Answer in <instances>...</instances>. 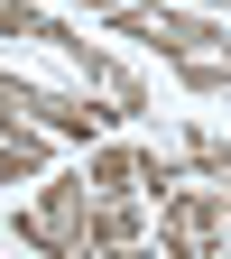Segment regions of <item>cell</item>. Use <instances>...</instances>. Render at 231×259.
<instances>
[{
  "mask_svg": "<svg viewBox=\"0 0 231 259\" xmlns=\"http://www.w3.org/2000/svg\"><path fill=\"white\" fill-rule=\"evenodd\" d=\"M102 259H167V250H148V241H139V250H102Z\"/></svg>",
  "mask_w": 231,
  "mask_h": 259,
  "instance_id": "cell-9",
  "label": "cell"
},
{
  "mask_svg": "<svg viewBox=\"0 0 231 259\" xmlns=\"http://www.w3.org/2000/svg\"><path fill=\"white\" fill-rule=\"evenodd\" d=\"M222 10H231V0H222Z\"/></svg>",
  "mask_w": 231,
  "mask_h": 259,
  "instance_id": "cell-11",
  "label": "cell"
},
{
  "mask_svg": "<svg viewBox=\"0 0 231 259\" xmlns=\"http://www.w3.org/2000/svg\"><path fill=\"white\" fill-rule=\"evenodd\" d=\"M37 10H102V19H111L120 0H37Z\"/></svg>",
  "mask_w": 231,
  "mask_h": 259,
  "instance_id": "cell-8",
  "label": "cell"
},
{
  "mask_svg": "<svg viewBox=\"0 0 231 259\" xmlns=\"http://www.w3.org/2000/svg\"><path fill=\"white\" fill-rule=\"evenodd\" d=\"M148 222H139V194H93V250H139Z\"/></svg>",
  "mask_w": 231,
  "mask_h": 259,
  "instance_id": "cell-4",
  "label": "cell"
},
{
  "mask_svg": "<svg viewBox=\"0 0 231 259\" xmlns=\"http://www.w3.org/2000/svg\"><path fill=\"white\" fill-rule=\"evenodd\" d=\"M56 56H65V65H83V83H102V102H111L120 120H139V111H148V83L129 74V65H120V56L102 47V37H83V28H65V37H56Z\"/></svg>",
  "mask_w": 231,
  "mask_h": 259,
  "instance_id": "cell-3",
  "label": "cell"
},
{
  "mask_svg": "<svg viewBox=\"0 0 231 259\" xmlns=\"http://www.w3.org/2000/svg\"><path fill=\"white\" fill-rule=\"evenodd\" d=\"M10 232L28 250H47V259H93V185H83V167L74 176H47L37 204L10 213Z\"/></svg>",
  "mask_w": 231,
  "mask_h": 259,
  "instance_id": "cell-1",
  "label": "cell"
},
{
  "mask_svg": "<svg viewBox=\"0 0 231 259\" xmlns=\"http://www.w3.org/2000/svg\"><path fill=\"white\" fill-rule=\"evenodd\" d=\"M83 185L93 194H139V148H83Z\"/></svg>",
  "mask_w": 231,
  "mask_h": 259,
  "instance_id": "cell-5",
  "label": "cell"
},
{
  "mask_svg": "<svg viewBox=\"0 0 231 259\" xmlns=\"http://www.w3.org/2000/svg\"><path fill=\"white\" fill-rule=\"evenodd\" d=\"M176 185H185V157H157V148H139V194H157V204H167Z\"/></svg>",
  "mask_w": 231,
  "mask_h": 259,
  "instance_id": "cell-7",
  "label": "cell"
},
{
  "mask_svg": "<svg viewBox=\"0 0 231 259\" xmlns=\"http://www.w3.org/2000/svg\"><path fill=\"white\" fill-rule=\"evenodd\" d=\"M0 37H28V47H56L65 37V19L37 10V0H0Z\"/></svg>",
  "mask_w": 231,
  "mask_h": 259,
  "instance_id": "cell-6",
  "label": "cell"
},
{
  "mask_svg": "<svg viewBox=\"0 0 231 259\" xmlns=\"http://www.w3.org/2000/svg\"><path fill=\"white\" fill-rule=\"evenodd\" d=\"M222 241H231V204L213 185H176L167 204H157V250L167 259H213Z\"/></svg>",
  "mask_w": 231,
  "mask_h": 259,
  "instance_id": "cell-2",
  "label": "cell"
},
{
  "mask_svg": "<svg viewBox=\"0 0 231 259\" xmlns=\"http://www.w3.org/2000/svg\"><path fill=\"white\" fill-rule=\"evenodd\" d=\"M213 259H231V241H222V250H213Z\"/></svg>",
  "mask_w": 231,
  "mask_h": 259,
  "instance_id": "cell-10",
  "label": "cell"
}]
</instances>
